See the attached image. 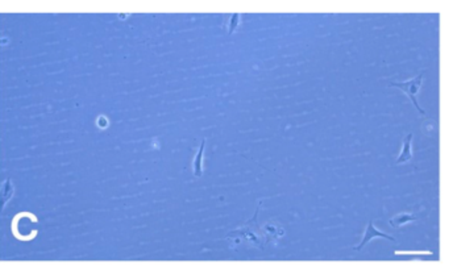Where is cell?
I'll use <instances>...</instances> for the list:
<instances>
[{"label": "cell", "mask_w": 449, "mask_h": 275, "mask_svg": "<svg viewBox=\"0 0 449 275\" xmlns=\"http://www.w3.org/2000/svg\"><path fill=\"white\" fill-rule=\"evenodd\" d=\"M422 80H423V72H420L419 75L415 76L414 79H410V80H406V82H394V83H391V86H395L401 88V90L405 91V94L409 96L411 100H413L414 105L417 107V109L419 111L422 115H424V111L420 108L419 103L417 100V95L420 90V86H422Z\"/></svg>", "instance_id": "1"}, {"label": "cell", "mask_w": 449, "mask_h": 275, "mask_svg": "<svg viewBox=\"0 0 449 275\" xmlns=\"http://www.w3.org/2000/svg\"><path fill=\"white\" fill-rule=\"evenodd\" d=\"M204 145H206V140H202L199 152H198V154H196V157H195V161H194V175H195V177H202V174H203L202 162H203V152H204Z\"/></svg>", "instance_id": "5"}, {"label": "cell", "mask_w": 449, "mask_h": 275, "mask_svg": "<svg viewBox=\"0 0 449 275\" xmlns=\"http://www.w3.org/2000/svg\"><path fill=\"white\" fill-rule=\"evenodd\" d=\"M239 21H240V14L239 13L231 14V21H229L228 34H232V33L235 32V29L237 28V26H239Z\"/></svg>", "instance_id": "6"}, {"label": "cell", "mask_w": 449, "mask_h": 275, "mask_svg": "<svg viewBox=\"0 0 449 275\" xmlns=\"http://www.w3.org/2000/svg\"><path fill=\"white\" fill-rule=\"evenodd\" d=\"M411 141H413V134L410 133L405 140V144H403L402 152L399 154V157L397 158V163L401 165V163L409 162L410 159L413 158V149H411Z\"/></svg>", "instance_id": "3"}, {"label": "cell", "mask_w": 449, "mask_h": 275, "mask_svg": "<svg viewBox=\"0 0 449 275\" xmlns=\"http://www.w3.org/2000/svg\"><path fill=\"white\" fill-rule=\"evenodd\" d=\"M414 220H417V217L414 216V215L405 212V214H398L397 216L393 217L390 220V225L393 228H399V227H402V225Z\"/></svg>", "instance_id": "4"}, {"label": "cell", "mask_w": 449, "mask_h": 275, "mask_svg": "<svg viewBox=\"0 0 449 275\" xmlns=\"http://www.w3.org/2000/svg\"><path fill=\"white\" fill-rule=\"evenodd\" d=\"M374 237H384V239H388V240H391V241H394V239H393L391 236H388L386 233H382L381 231H378V229L374 228L373 221H370L369 225H368V228H366V231H365V235H364V239H362L361 244H360L359 246H356V250L361 249L362 246H365L366 244L369 243L372 239H374Z\"/></svg>", "instance_id": "2"}]
</instances>
